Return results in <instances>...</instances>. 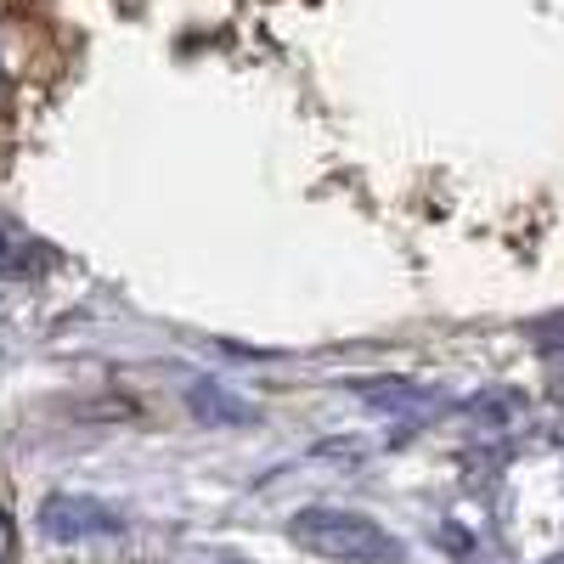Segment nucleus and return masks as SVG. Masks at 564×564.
Here are the masks:
<instances>
[{
    "mask_svg": "<svg viewBox=\"0 0 564 564\" xmlns=\"http://www.w3.org/2000/svg\"><path fill=\"white\" fill-rule=\"evenodd\" d=\"M289 542L311 558L327 564H401L406 547L390 525H379L372 513L334 508V502H305L289 513Z\"/></svg>",
    "mask_w": 564,
    "mask_h": 564,
    "instance_id": "obj_1",
    "label": "nucleus"
},
{
    "mask_svg": "<svg viewBox=\"0 0 564 564\" xmlns=\"http://www.w3.org/2000/svg\"><path fill=\"white\" fill-rule=\"evenodd\" d=\"M40 536L45 542H90V536H119L124 531V508L85 497V491H52L40 502Z\"/></svg>",
    "mask_w": 564,
    "mask_h": 564,
    "instance_id": "obj_2",
    "label": "nucleus"
},
{
    "mask_svg": "<svg viewBox=\"0 0 564 564\" xmlns=\"http://www.w3.org/2000/svg\"><path fill=\"white\" fill-rule=\"evenodd\" d=\"M186 412H193L204 430H254L260 423V406L238 390H226L215 379H198V384H186Z\"/></svg>",
    "mask_w": 564,
    "mask_h": 564,
    "instance_id": "obj_3",
    "label": "nucleus"
},
{
    "mask_svg": "<svg viewBox=\"0 0 564 564\" xmlns=\"http://www.w3.org/2000/svg\"><path fill=\"white\" fill-rule=\"evenodd\" d=\"M356 401H367L372 412H417V406H435V390L417 379H361Z\"/></svg>",
    "mask_w": 564,
    "mask_h": 564,
    "instance_id": "obj_4",
    "label": "nucleus"
},
{
    "mask_svg": "<svg viewBox=\"0 0 564 564\" xmlns=\"http://www.w3.org/2000/svg\"><path fill=\"white\" fill-rule=\"evenodd\" d=\"M52 260H57V249H45V243L29 238V231L0 220V276H34V271H45Z\"/></svg>",
    "mask_w": 564,
    "mask_h": 564,
    "instance_id": "obj_5",
    "label": "nucleus"
},
{
    "mask_svg": "<svg viewBox=\"0 0 564 564\" xmlns=\"http://www.w3.org/2000/svg\"><path fill=\"white\" fill-rule=\"evenodd\" d=\"M525 339H531L542 356H564V305L547 311V316H536V322H525Z\"/></svg>",
    "mask_w": 564,
    "mask_h": 564,
    "instance_id": "obj_6",
    "label": "nucleus"
},
{
    "mask_svg": "<svg viewBox=\"0 0 564 564\" xmlns=\"http://www.w3.org/2000/svg\"><path fill=\"white\" fill-rule=\"evenodd\" d=\"M18 558V525H12V508L0 502V564Z\"/></svg>",
    "mask_w": 564,
    "mask_h": 564,
    "instance_id": "obj_7",
    "label": "nucleus"
},
{
    "mask_svg": "<svg viewBox=\"0 0 564 564\" xmlns=\"http://www.w3.org/2000/svg\"><path fill=\"white\" fill-rule=\"evenodd\" d=\"M547 564H564V553H558V558H547Z\"/></svg>",
    "mask_w": 564,
    "mask_h": 564,
    "instance_id": "obj_8",
    "label": "nucleus"
}]
</instances>
